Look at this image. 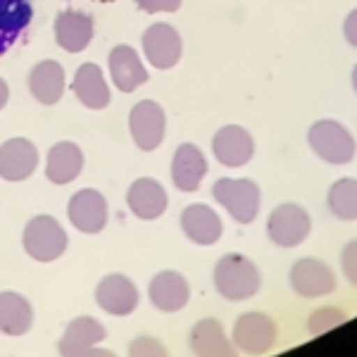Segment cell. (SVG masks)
Segmentation results:
<instances>
[{
  "instance_id": "cell-13",
  "label": "cell",
  "mask_w": 357,
  "mask_h": 357,
  "mask_svg": "<svg viewBox=\"0 0 357 357\" xmlns=\"http://www.w3.org/2000/svg\"><path fill=\"white\" fill-rule=\"evenodd\" d=\"M148 296L160 312H178L191 301V284L183 274L174 272V269H165L153 276Z\"/></svg>"
},
{
  "instance_id": "cell-9",
  "label": "cell",
  "mask_w": 357,
  "mask_h": 357,
  "mask_svg": "<svg viewBox=\"0 0 357 357\" xmlns=\"http://www.w3.org/2000/svg\"><path fill=\"white\" fill-rule=\"evenodd\" d=\"M143 53L155 69H172L181 60L183 41L174 26L167 22H158L143 33Z\"/></svg>"
},
{
  "instance_id": "cell-1",
  "label": "cell",
  "mask_w": 357,
  "mask_h": 357,
  "mask_svg": "<svg viewBox=\"0 0 357 357\" xmlns=\"http://www.w3.org/2000/svg\"><path fill=\"white\" fill-rule=\"evenodd\" d=\"M262 286L260 269L252 260L238 252H229L215 264V289L229 303H241L257 296Z\"/></svg>"
},
{
  "instance_id": "cell-18",
  "label": "cell",
  "mask_w": 357,
  "mask_h": 357,
  "mask_svg": "<svg viewBox=\"0 0 357 357\" xmlns=\"http://www.w3.org/2000/svg\"><path fill=\"white\" fill-rule=\"evenodd\" d=\"M105 326L93 317H77L74 321H69L57 345V353L65 357H77V355H91L93 345L105 341Z\"/></svg>"
},
{
  "instance_id": "cell-11",
  "label": "cell",
  "mask_w": 357,
  "mask_h": 357,
  "mask_svg": "<svg viewBox=\"0 0 357 357\" xmlns=\"http://www.w3.org/2000/svg\"><path fill=\"white\" fill-rule=\"evenodd\" d=\"M67 217L82 234H100L107 224V200L93 188H82L69 198Z\"/></svg>"
},
{
  "instance_id": "cell-33",
  "label": "cell",
  "mask_w": 357,
  "mask_h": 357,
  "mask_svg": "<svg viewBox=\"0 0 357 357\" xmlns=\"http://www.w3.org/2000/svg\"><path fill=\"white\" fill-rule=\"evenodd\" d=\"M8 100H10V89L5 84V79H0V110L8 105Z\"/></svg>"
},
{
  "instance_id": "cell-8",
  "label": "cell",
  "mask_w": 357,
  "mask_h": 357,
  "mask_svg": "<svg viewBox=\"0 0 357 357\" xmlns=\"http://www.w3.org/2000/svg\"><path fill=\"white\" fill-rule=\"evenodd\" d=\"M129 131L141 151L151 153L155 148H160L167 131L165 110L155 100H141L129 114Z\"/></svg>"
},
{
  "instance_id": "cell-35",
  "label": "cell",
  "mask_w": 357,
  "mask_h": 357,
  "mask_svg": "<svg viewBox=\"0 0 357 357\" xmlns=\"http://www.w3.org/2000/svg\"><path fill=\"white\" fill-rule=\"evenodd\" d=\"M100 3H110V0H100Z\"/></svg>"
},
{
  "instance_id": "cell-4",
  "label": "cell",
  "mask_w": 357,
  "mask_h": 357,
  "mask_svg": "<svg viewBox=\"0 0 357 357\" xmlns=\"http://www.w3.org/2000/svg\"><path fill=\"white\" fill-rule=\"evenodd\" d=\"M22 243L29 257L36 262H53L65 255L67 250V234L60 222L50 215H38L26 224Z\"/></svg>"
},
{
  "instance_id": "cell-20",
  "label": "cell",
  "mask_w": 357,
  "mask_h": 357,
  "mask_svg": "<svg viewBox=\"0 0 357 357\" xmlns=\"http://www.w3.org/2000/svg\"><path fill=\"white\" fill-rule=\"evenodd\" d=\"M110 77L122 93H134L138 86L148 82V69L143 67L141 57L131 45H117L110 50Z\"/></svg>"
},
{
  "instance_id": "cell-2",
  "label": "cell",
  "mask_w": 357,
  "mask_h": 357,
  "mask_svg": "<svg viewBox=\"0 0 357 357\" xmlns=\"http://www.w3.org/2000/svg\"><path fill=\"white\" fill-rule=\"evenodd\" d=\"M307 143L317 158L329 165H350L357 155L355 136L336 119H317L307 129Z\"/></svg>"
},
{
  "instance_id": "cell-24",
  "label": "cell",
  "mask_w": 357,
  "mask_h": 357,
  "mask_svg": "<svg viewBox=\"0 0 357 357\" xmlns=\"http://www.w3.org/2000/svg\"><path fill=\"white\" fill-rule=\"evenodd\" d=\"M188 345H191L193 355H203V357L234 355V345L229 341L222 321H217V319H200L191 329Z\"/></svg>"
},
{
  "instance_id": "cell-25",
  "label": "cell",
  "mask_w": 357,
  "mask_h": 357,
  "mask_svg": "<svg viewBox=\"0 0 357 357\" xmlns=\"http://www.w3.org/2000/svg\"><path fill=\"white\" fill-rule=\"evenodd\" d=\"M33 8L29 0H0V55L8 53L22 31L31 24Z\"/></svg>"
},
{
  "instance_id": "cell-29",
  "label": "cell",
  "mask_w": 357,
  "mask_h": 357,
  "mask_svg": "<svg viewBox=\"0 0 357 357\" xmlns=\"http://www.w3.org/2000/svg\"><path fill=\"white\" fill-rule=\"evenodd\" d=\"M341 269H343V276L350 281V284L357 289V238L350 241V243L343 245V252H341Z\"/></svg>"
},
{
  "instance_id": "cell-32",
  "label": "cell",
  "mask_w": 357,
  "mask_h": 357,
  "mask_svg": "<svg viewBox=\"0 0 357 357\" xmlns=\"http://www.w3.org/2000/svg\"><path fill=\"white\" fill-rule=\"evenodd\" d=\"M343 36L353 48H357V8L350 10L348 17L343 20Z\"/></svg>"
},
{
  "instance_id": "cell-5",
  "label": "cell",
  "mask_w": 357,
  "mask_h": 357,
  "mask_svg": "<svg viewBox=\"0 0 357 357\" xmlns=\"http://www.w3.org/2000/svg\"><path fill=\"white\" fill-rule=\"evenodd\" d=\"M312 234V217L298 203L274 207L267 220V236L279 248H298Z\"/></svg>"
},
{
  "instance_id": "cell-14",
  "label": "cell",
  "mask_w": 357,
  "mask_h": 357,
  "mask_svg": "<svg viewBox=\"0 0 357 357\" xmlns=\"http://www.w3.org/2000/svg\"><path fill=\"white\" fill-rule=\"evenodd\" d=\"M38 151L29 138H10L0 146V176L5 181H24L36 172Z\"/></svg>"
},
{
  "instance_id": "cell-15",
  "label": "cell",
  "mask_w": 357,
  "mask_h": 357,
  "mask_svg": "<svg viewBox=\"0 0 357 357\" xmlns=\"http://www.w3.org/2000/svg\"><path fill=\"white\" fill-rule=\"evenodd\" d=\"M181 231L195 245H215L224 234L222 217L210 205L195 203L183 207L181 212Z\"/></svg>"
},
{
  "instance_id": "cell-26",
  "label": "cell",
  "mask_w": 357,
  "mask_h": 357,
  "mask_svg": "<svg viewBox=\"0 0 357 357\" xmlns=\"http://www.w3.org/2000/svg\"><path fill=\"white\" fill-rule=\"evenodd\" d=\"M33 324L31 303L15 291L0 293V333L5 336H24Z\"/></svg>"
},
{
  "instance_id": "cell-34",
  "label": "cell",
  "mask_w": 357,
  "mask_h": 357,
  "mask_svg": "<svg viewBox=\"0 0 357 357\" xmlns=\"http://www.w3.org/2000/svg\"><path fill=\"white\" fill-rule=\"evenodd\" d=\"M350 82H353V91L357 93V65L353 67V74H350Z\"/></svg>"
},
{
  "instance_id": "cell-30",
  "label": "cell",
  "mask_w": 357,
  "mask_h": 357,
  "mask_svg": "<svg viewBox=\"0 0 357 357\" xmlns=\"http://www.w3.org/2000/svg\"><path fill=\"white\" fill-rule=\"evenodd\" d=\"M129 355H167L165 345L160 341H155L151 336H141L131 343L129 348Z\"/></svg>"
},
{
  "instance_id": "cell-22",
  "label": "cell",
  "mask_w": 357,
  "mask_h": 357,
  "mask_svg": "<svg viewBox=\"0 0 357 357\" xmlns=\"http://www.w3.org/2000/svg\"><path fill=\"white\" fill-rule=\"evenodd\" d=\"M84 169V153L77 143L62 141L50 148L48 160H45V176L50 183L57 186H67L74 178L82 174Z\"/></svg>"
},
{
  "instance_id": "cell-12",
  "label": "cell",
  "mask_w": 357,
  "mask_h": 357,
  "mask_svg": "<svg viewBox=\"0 0 357 357\" xmlns=\"http://www.w3.org/2000/svg\"><path fill=\"white\" fill-rule=\"evenodd\" d=\"M96 303L114 317H126L138 307V289L124 274H110L98 284Z\"/></svg>"
},
{
  "instance_id": "cell-27",
  "label": "cell",
  "mask_w": 357,
  "mask_h": 357,
  "mask_svg": "<svg viewBox=\"0 0 357 357\" xmlns=\"http://www.w3.org/2000/svg\"><path fill=\"white\" fill-rule=\"evenodd\" d=\"M326 205H329L331 215L343 222L357 220V178L343 176L331 183L329 193H326Z\"/></svg>"
},
{
  "instance_id": "cell-3",
  "label": "cell",
  "mask_w": 357,
  "mask_h": 357,
  "mask_svg": "<svg viewBox=\"0 0 357 357\" xmlns=\"http://www.w3.org/2000/svg\"><path fill=\"white\" fill-rule=\"evenodd\" d=\"M212 195L238 224H252L260 215L262 191L250 178H217Z\"/></svg>"
},
{
  "instance_id": "cell-6",
  "label": "cell",
  "mask_w": 357,
  "mask_h": 357,
  "mask_svg": "<svg viewBox=\"0 0 357 357\" xmlns=\"http://www.w3.org/2000/svg\"><path fill=\"white\" fill-rule=\"evenodd\" d=\"M274 319L264 312H245L234 324V348H238L245 355H264L276 345Z\"/></svg>"
},
{
  "instance_id": "cell-7",
  "label": "cell",
  "mask_w": 357,
  "mask_h": 357,
  "mask_svg": "<svg viewBox=\"0 0 357 357\" xmlns=\"http://www.w3.org/2000/svg\"><path fill=\"white\" fill-rule=\"evenodd\" d=\"M291 289L301 298H321L336 291V272L317 257H301L291 267Z\"/></svg>"
},
{
  "instance_id": "cell-10",
  "label": "cell",
  "mask_w": 357,
  "mask_h": 357,
  "mask_svg": "<svg viewBox=\"0 0 357 357\" xmlns=\"http://www.w3.org/2000/svg\"><path fill=\"white\" fill-rule=\"evenodd\" d=\"M212 153H215L220 165L236 169V167H243L252 160V155H255V138L243 126L227 124L212 138Z\"/></svg>"
},
{
  "instance_id": "cell-23",
  "label": "cell",
  "mask_w": 357,
  "mask_h": 357,
  "mask_svg": "<svg viewBox=\"0 0 357 357\" xmlns=\"http://www.w3.org/2000/svg\"><path fill=\"white\" fill-rule=\"evenodd\" d=\"M29 91L41 105H55L65 93V67L55 60H43L29 74Z\"/></svg>"
},
{
  "instance_id": "cell-17",
  "label": "cell",
  "mask_w": 357,
  "mask_h": 357,
  "mask_svg": "<svg viewBox=\"0 0 357 357\" xmlns=\"http://www.w3.org/2000/svg\"><path fill=\"white\" fill-rule=\"evenodd\" d=\"M207 174V160L193 143H181L172 158V181L181 193H195Z\"/></svg>"
},
{
  "instance_id": "cell-28",
  "label": "cell",
  "mask_w": 357,
  "mask_h": 357,
  "mask_svg": "<svg viewBox=\"0 0 357 357\" xmlns=\"http://www.w3.org/2000/svg\"><path fill=\"white\" fill-rule=\"evenodd\" d=\"M348 321V314L338 307H319L310 314L307 319V333L310 336H321V333H329L336 326H341Z\"/></svg>"
},
{
  "instance_id": "cell-21",
  "label": "cell",
  "mask_w": 357,
  "mask_h": 357,
  "mask_svg": "<svg viewBox=\"0 0 357 357\" xmlns=\"http://www.w3.org/2000/svg\"><path fill=\"white\" fill-rule=\"evenodd\" d=\"M72 91L89 110H105L112 100L110 86H107L105 77H102V69L93 65V62H86V65L77 69Z\"/></svg>"
},
{
  "instance_id": "cell-16",
  "label": "cell",
  "mask_w": 357,
  "mask_h": 357,
  "mask_svg": "<svg viewBox=\"0 0 357 357\" xmlns=\"http://www.w3.org/2000/svg\"><path fill=\"white\" fill-rule=\"evenodd\" d=\"M126 205H129V210L134 212L138 220L153 222L165 215L169 198H167L162 183L155 181V178L143 176L136 178L129 186V191H126Z\"/></svg>"
},
{
  "instance_id": "cell-19",
  "label": "cell",
  "mask_w": 357,
  "mask_h": 357,
  "mask_svg": "<svg viewBox=\"0 0 357 357\" xmlns=\"http://www.w3.org/2000/svg\"><path fill=\"white\" fill-rule=\"evenodd\" d=\"M55 41L67 53H82L93 41V20L79 10H65L55 17Z\"/></svg>"
},
{
  "instance_id": "cell-31",
  "label": "cell",
  "mask_w": 357,
  "mask_h": 357,
  "mask_svg": "<svg viewBox=\"0 0 357 357\" xmlns=\"http://www.w3.org/2000/svg\"><path fill=\"white\" fill-rule=\"evenodd\" d=\"M183 0H136V5L143 13H176Z\"/></svg>"
}]
</instances>
